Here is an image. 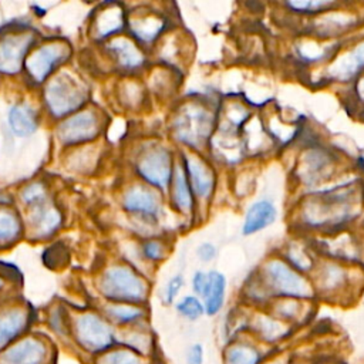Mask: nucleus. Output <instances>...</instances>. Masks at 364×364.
Instances as JSON below:
<instances>
[{
	"mask_svg": "<svg viewBox=\"0 0 364 364\" xmlns=\"http://www.w3.org/2000/svg\"><path fill=\"white\" fill-rule=\"evenodd\" d=\"M118 346V330L102 313L87 310L71 317L70 348L82 363H88Z\"/></svg>",
	"mask_w": 364,
	"mask_h": 364,
	"instance_id": "obj_1",
	"label": "nucleus"
},
{
	"mask_svg": "<svg viewBox=\"0 0 364 364\" xmlns=\"http://www.w3.org/2000/svg\"><path fill=\"white\" fill-rule=\"evenodd\" d=\"M100 291L108 303L142 304L148 299L145 280L127 266L109 267L101 279Z\"/></svg>",
	"mask_w": 364,
	"mask_h": 364,
	"instance_id": "obj_2",
	"label": "nucleus"
},
{
	"mask_svg": "<svg viewBox=\"0 0 364 364\" xmlns=\"http://www.w3.org/2000/svg\"><path fill=\"white\" fill-rule=\"evenodd\" d=\"M57 357L55 341L30 331L0 353V364H55Z\"/></svg>",
	"mask_w": 364,
	"mask_h": 364,
	"instance_id": "obj_3",
	"label": "nucleus"
},
{
	"mask_svg": "<svg viewBox=\"0 0 364 364\" xmlns=\"http://www.w3.org/2000/svg\"><path fill=\"white\" fill-rule=\"evenodd\" d=\"M266 290L274 299H296L310 300L314 297V290L310 283L286 263L272 260L264 267Z\"/></svg>",
	"mask_w": 364,
	"mask_h": 364,
	"instance_id": "obj_4",
	"label": "nucleus"
},
{
	"mask_svg": "<svg viewBox=\"0 0 364 364\" xmlns=\"http://www.w3.org/2000/svg\"><path fill=\"white\" fill-rule=\"evenodd\" d=\"M85 97V88L80 84V81H77L67 73H61L55 78H53L47 84L44 92L48 109L55 117H63L73 112L82 105Z\"/></svg>",
	"mask_w": 364,
	"mask_h": 364,
	"instance_id": "obj_5",
	"label": "nucleus"
},
{
	"mask_svg": "<svg viewBox=\"0 0 364 364\" xmlns=\"http://www.w3.org/2000/svg\"><path fill=\"white\" fill-rule=\"evenodd\" d=\"M293 333L294 328L291 326L269 311H256L250 316L247 336L269 350L279 351L287 348L286 344L290 341Z\"/></svg>",
	"mask_w": 364,
	"mask_h": 364,
	"instance_id": "obj_6",
	"label": "nucleus"
},
{
	"mask_svg": "<svg viewBox=\"0 0 364 364\" xmlns=\"http://www.w3.org/2000/svg\"><path fill=\"white\" fill-rule=\"evenodd\" d=\"M212 128V119L206 109L198 105L186 107L175 122L176 136L188 145H199L208 138Z\"/></svg>",
	"mask_w": 364,
	"mask_h": 364,
	"instance_id": "obj_7",
	"label": "nucleus"
},
{
	"mask_svg": "<svg viewBox=\"0 0 364 364\" xmlns=\"http://www.w3.org/2000/svg\"><path fill=\"white\" fill-rule=\"evenodd\" d=\"M33 313L23 304L0 309V353L10 344L30 333Z\"/></svg>",
	"mask_w": 364,
	"mask_h": 364,
	"instance_id": "obj_8",
	"label": "nucleus"
},
{
	"mask_svg": "<svg viewBox=\"0 0 364 364\" xmlns=\"http://www.w3.org/2000/svg\"><path fill=\"white\" fill-rule=\"evenodd\" d=\"M273 353L255 341L252 337L245 336L220 350V364H263Z\"/></svg>",
	"mask_w": 364,
	"mask_h": 364,
	"instance_id": "obj_9",
	"label": "nucleus"
},
{
	"mask_svg": "<svg viewBox=\"0 0 364 364\" xmlns=\"http://www.w3.org/2000/svg\"><path fill=\"white\" fill-rule=\"evenodd\" d=\"M136 168L146 182L158 188H165L172 176L171 155L161 146L146 151L139 158Z\"/></svg>",
	"mask_w": 364,
	"mask_h": 364,
	"instance_id": "obj_10",
	"label": "nucleus"
},
{
	"mask_svg": "<svg viewBox=\"0 0 364 364\" xmlns=\"http://www.w3.org/2000/svg\"><path fill=\"white\" fill-rule=\"evenodd\" d=\"M68 54L70 50L65 44L50 43L37 48L26 60V68L33 80L41 82L57 64L63 63L68 57Z\"/></svg>",
	"mask_w": 364,
	"mask_h": 364,
	"instance_id": "obj_11",
	"label": "nucleus"
},
{
	"mask_svg": "<svg viewBox=\"0 0 364 364\" xmlns=\"http://www.w3.org/2000/svg\"><path fill=\"white\" fill-rule=\"evenodd\" d=\"M118 346H122L152 363L158 357L156 338L148 324L118 330Z\"/></svg>",
	"mask_w": 364,
	"mask_h": 364,
	"instance_id": "obj_12",
	"label": "nucleus"
},
{
	"mask_svg": "<svg viewBox=\"0 0 364 364\" xmlns=\"http://www.w3.org/2000/svg\"><path fill=\"white\" fill-rule=\"evenodd\" d=\"M98 134V118L90 111L78 112L65 119L58 128V136L64 144H75L94 138Z\"/></svg>",
	"mask_w": 364,
	"mask_h": 364,
	"instance_id": "obj_13",
	"label": "nucleus"
},
{
	"mask_svg": "<svg viewBox=\"0 0 364 364\" xmlns=\"http://www.w3.org/2000/svg\"><path fill=\"white\" fill-rule=\"evenodd\" d=\"M33 41L31 34H10L0 40V71L14 74L21 68L27 48Z\"/></svg>",
	"mask_w": 364,
	"mask_h": 364,
	"instance_id": "obj_14",
	"label": "nucleus"
},
{
	"mask_svg": "<svg viewBox=\"0 0 364 364\" xmlns=\"http://www.w3.org/2000/svg\"><path fill=\"white\" fill-rule=\"evenodd\" d=\"M102 316L117 328H131L146 324V310L142 304L107 303L102 307Z\"/></svg>",
	"mask_w": 364,
	"mask_h": 364,
	"instance_id": "obj_15",
	"label": "nucleus"
},
{
	"mask_svg": "<svg viewBox=\"0 0 364 364\" xmlns=\"http://www.w3.org/2000/svg\"><path fill=\"white\" fill-rule=\"evenodd\" d=\"M225 296H226L225 276L216 270L209 272L206 289L200 297L205 307V316L208 317L218 316L225 306Z\"/></svg>",
	"mask_w": 364,
	"mask_h": 364,
	"instance_id": "obj_16",
	"label": "nucleus"
},
{
	"mask_svg": "<svg viewBox=\"0 0 364 364\" xmlns=\"http://www.w3.org/2000/svg\"><path fill=\"white\" fill-rule=\"evenodd\" d=\"M276 220V208L269 200L255 202L246 212L242 233L252 235L264 229Z\"/></svg>",
	"mask_w": 364,
	"mask_h": 364,
	"instance_id": "obj_17",
	"label": "nucleus"
},
{
	"mask_svg": "<svg viewBox=\"0 0 364 364\" xmlns=\"http://www.w3.org/2000/svg\"><path fill=\"white\" fill-rule=\"evenodd\" d=\"M185 166L193 192L200 198H208L213 186V178L209 168L202 161L192 156L185 158Z\"/></svg>",
	"mask_w": 364,
	"mask_h": 364,
	"instance_id": "obj_18",
	"label": "nucleus"
},
{
	"mask_svg": "<svg viewBox=\"0 0 364 364\" xmlns=\"http://www.w3.org/2000/svg\"><path fill=\"white\" fill-rule=\"evenodd\" d=\"M125 209L142 215H156L159 203L156 196L146 188L136 185L132 186L124 198Z\"/></svg>",
	"mask_w": 364,
	"mask_h": 364,
	"instance_id": "obj_19",
	"label": "nucleus"
},
{
	"mask_svg": "<svg viewBox=\"0 0 364 364\" xmlns=\"http://www.w3.org/2000/svg\"><path fill=\"white\" fill-rule=\"evenodd\" d=\"M364 68V43L357 46L354 50L347 53L344 57L338 58L334 65H331V75L337 80L347 81L353 78L358 71Z\"/></svg>",
	"mask_w": 364,
	"mask_h": 364,
	"instance_id": "obj_20",
	"label": "nucleus"
},
{
	"mask_svg": "<svg viewBox=\"0 0 364 364\" xmlns=\"http://www.w3.org/2000/svg\"><path fill=\"white\" fill-rule=\"evenodd\" d=\"M303 301L304 300L296 299H276L274 303L270 306L269 313L294 328L304 320Z\"/></svg>",
	"mask_w": 364,
	"mask_h": 364,
	"instance_id": "obj_21",
	"label": "nucleus"
},
{
	"mask_svg": "<svg viewBox=\"0 0 364 364\" xmlns=\"http://www.w3.org/2000/svg\"><path fill=\"white\" fill-rule=\"evenodd\" d=\"M9 125L11 131L18 136L30 135L37 128V121L33 109L23 104V105H14L9 111Z\"/></svg>",
	"mask_w": 364,
	"mask_h": 364,
	"instance_id": "obj_22",
	"label": "nucleus"
},
{
	"mask_svg": "<svg viewBox=\"0 0 364 364\" xmlns=\"http://www.w3.org/2000/svg\"><path fill=\"white\" fill-rule=\"evenodd\" d=\"M109 50L124 68H136L142 64V53L127 38H115L109 43Z\"/></svg>",
	"mask_w": 364,
	"mask_h": 364,
	"instance_id": "obj_23",
	"label": "nucleus"
},
{
	"mask_svg": "<svg viewBox=\"0 0 364 364\" xmlns=\"http://www.w3.org/2000/svg\"><path fill=\"white\" fill-rule=\"evenodd\" d=\"M87 364H154V363L135 354L134 351L122 346H115L107 350L105 353L97 355Z\"/></svg>",
	"mask_w": 364,
	"mask_h": 364,
	"instance_id": "obj_24",
	"label": "nucleus"
},
{
	"mask_svg": "<svg viewBox=\"0 0 364 364\" xmlns=\"http://www.w3.org/2000/svg\"><path fill=\"white\" fill-rule=\"evenodd\" d=\"M175 311L179 317H182L186 321H198L205 316V307L202 300L195 294H186L182 296L175 301Z\"/></svg>",
	"mask_w": 364,
	"mask_h": 364,
	"instance_id": "obj_25",
	"label": "nucleus"
},
{
	"mask_svg": "<svg viewBox=\"0 0 364 364\" xmlns=\"http://www.w3.org/2000/svg\"><path fill=\"white\" fill-rule=\"evenodd\" d=\"M70 327L71 318L61 309H54L48 316V328L55 337V344L70 347Z\"/></svg>",
	"mask_w": 364,
	"mask_h": 364,
	"instance_id": "obj_26",
	"label": "nucleus"
},
{
	"mask_svg": "<svg viewBox=\"0 0 364 364\" xmlns=\"http://www.w3.org/2000/svg\"><path fill=\"white\" fill-rule=\"evenodd\" d=\"M173 202L182 212H188L192 208V196L188 178L181 166H178L173 173Z\"/></svg>",
	"mask_w": 364,
	"mask_h": 364,
	"instance_id": "obj_27",
	"label": "nucleus"
},
{
	"mask_svg": "<svg viewBox=\"0 0 364 364\" xmlns=\"http://www.w3.org/2000/svg\"><path fill=\"white\" fill-rule=\"evenodd\" d=\"M33 222L41 236L51 233L60 225V213L54 208H46L43 203L34 208Z\"/></svg>",
	"mask_w": 364,
	"mask_h": 364,
	"instance_id": "obj_28",
	"label": "nucleus"
},
{
	"mask_svg": "<svg viewBox=\"0 0 364 364\" xmlns=\"http://www.w3.org/2000/svg\"><path fill=\"white\" fill-rule=\"evenodd\" d=\"M121 26H122V14L117 9L104 10L97 17V21H95L97 34L100 37H105V36H109L111 33H115L117 30L121 28Z\"/></svg>",
	"mask_w": 364,
	"mask_h": 364,
	"instance_id": "obj_29",
	"label": "nucleus"
},
{
	"mask_svg": "<svg viewBox=\"0 0 364 364\" xmlns=\"http://www.w3.org/2000/svg\"><path fill=\"white\" fill-rule=\"evenodd\" d=\"M131 27H132L134 34L139 40L151 41L162 30V23L154 17H144V18H138V20L132 21Z\"/></svg>",
	"mask_w": 364,
	"mask_h": 364,
	"instance_id": "obj_30",
	"label": "nucleus"
},
{
	"mask_svg": "<svg viewBox=\"0 0 364 364\" xmlns=\"http://www.w3.org/2000/svg\"><path fill=\"white\" fill-rule=\"evenodd\" d=\"M20 230L18 218L10 210H0V242L16 239Z\"/></svg>",
	"mask_w": 364,
	"mask_h": 364,
	"instance_id": "obj_31",
	"label": "nucleus"
},
{
	"mask_svg": "<svg viewBox=\"0 0 364 364\" xmlns=\"http://www.w3.org/2000/svg\"><path fill=\"white\" fill-rule=\"evenodd\" d=\"M344 280V272L340 267L336 266H330L326 267V270L323 272L321 276V289L326 291H331L336 290Z\"/></svg>",
	"mask_w": 364,
	"mask_h": 364,
	"instance_id": "obj_32",
	"label": "nucleus"
},
{
	"mask_svg": "<svg viewBox=\"0 0 364 364\" xmlns=\"http://www.w3.org/2000/svg\"><path fill=\"white\" fill-rule=\"evenodd\" d=\"M185 364H205L206 361V350L205 346L199 341L188 344L183 353Z\"/></svg>",
	"mask_w": 364,
	"mask_h": 364,
	"instance_id": "obj_33",
	"label": "nucleus"
},
{
	"mask_svg": "<svg viewBox=\"0 0 364 364\" xmlns=\"http://www.w3.org/2000/svg\"><path fill=\"white\" fill-rule=\"evenodd\" d=\"M23 200L30 205V206H38L44 202L46 199V192H44V186L41 183H31L28 185L23 193H21Z\"/></svg>",
	"mask_w": 364,
	"mask_h": 364,
	"instance_id": "obj_34",
	"label": "nucleus"
},
{
	"mask_svg": "<svg viewBox=\"0 0 364 364\" xmlns=\"http://www.w3.org/2000/svg\"><path fill=\"white\" fill-rule=\"evenodd\" d=\"M333 1H323V0H301V1H289L287 6L296 11L310 13V11H318L320 9H326L331 6Z\"/></svg>",
	"mask_w": 364,
	"mask_h": 364,
	"instance_id": "obj_35",
	"label": "nucleus"
},
{
	"mask_svg": "<svg viewBox=\"0 0 364 364\" xmlns=\"http://www.w3.org/2000/svg\"><path fill=\"white\" fill-rule=\"evenodd\" d=\"M182 284H183V280L181 276H173L166 287H165V291H164V303L171 306V304H175V301L178 300V296H179V291L182 289Z\"/></svg>",
	"mask_w": 364,
	"mask_h": 364,
	"instance_id": "obj_36",
	"label": "nucleus"
},
{
	"mask_svg": "<svg viewBox=\"0 0 364 364\" xmlns=\"http://www.w3.org/2000/svg\"><path fill=\"white\" fill-rule=\"evenodd\" d=\"M263 364H297L296 357L287 348L273 353Z\"/></svg>",
	"mask_w": 364,
	"mask_h": 364,
	"instance_id": "obj_37",
	"label": "nucleus"
},
{
	"mask_svg": "<svg viewBox=\"0 0 364 364\" xmlns=\"http://www.w3.org/2000/svg\"><path fill=\"white\" fill-rule=\"evenodd\" d=\"M206 283H208V274H205L203 272H196L193 274V277H192V291L199 299L202 297V294L206 289Z\"/></svg>",
	"mask_w": 364,
	"mask_h": 364,
	"instance_id": "obj_38",
	"label": "nucleus"
},
{
	"mask_svg": "<svg viewBox=\"0 0 364 364\" xmlns=\"http://www.w3.org/2000/svg\"><path fill=\"white\" fill-rule=\"evenodd\" d=\"M144 253L151 260H158L164 256V249L159 242H148L144 246Z\"/></svg>",
	"mask_w": 364,
	"mask_h": 364,
	"instance_id": "obj_39",
	"label": "nucleus"
},
{
	"mask_svg": "<svg viewBox=\"0 0 364 364\" xmlns=\"http://www.w3.org/2000/svg\"><path fill=\"white\" fill-rule=\"evenodd\" d=\"M216 255V249L213 245L210 243H202L199 247H198V256L203 260V262H208L210 259H213Z\"/></svg>",
	"mask_w": 364,
	"mask_h": 364,
	"instance_id": "obj_40",
	"label": "nucleus"
},
{
	"mask_svg": "<svg viewBox=\"0 0 364 364\" xmlns=\"http://www.w3.org/2000/svg\"><path fill=\"white\" fill-rule=\"evenodd\" d=\"M3 287V280H1V277H0V289Z\"/></svg>",
	"mask_w": 364,
	"mask_h": 364,
	"instance_id": "obj_41",
	"label": "nucleus"
}]
</instances>
